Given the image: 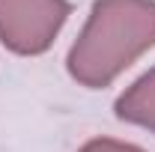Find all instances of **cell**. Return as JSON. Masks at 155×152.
<instances>
[{"mask_svg": "<svg viewBox=\"0 0 155 152\" xmlns=\"http://www.w3.org/2000/svg\"><path fill=\"white\" fill-rule=\"evenodd\" d=\"M155 45V0H96L69 51V75L98 90Z\"/></svg>", "mask_w": 155, "mask_h": 152, "instance_id": "cell-1", "label": "cell"}, {"mask_svg": "<svg viewBox=\"0 0 155 152\" xmlns=\"http://www.w3.org/2000/svg\"><path fill=\"white\" fill-rule=\"evenodd\" d=\"M69 15V0H0V42L24 57L42 54Z\"/></svg>", "mask_w": 155, "mask_h": 152, "instance_id": "cell-2", "label": "cell"}, {"mask_svg": "<svg viewBox=\"0 0 155 152\" xmlns=\"http://www.w3.org/2000/svg\"><path fill=\"white\" fill-rule=\"evenodd\" d=\"M114 111L122 122L143 125V128H149L155 134V69H149L140 81H134L116 98Z\"/></svg>", "mask_w": 155, "mask_h": 152, "instance_id": "cell-3", "label": "cell"}, {"mask_svg": "<svg viewBox=\"0 0 155 152\" xmlns=\"http://www.w3.org/2000/svg\"><path fill=\"white\" fill-rule=\"evenodd\" d=\"M78 152H146L134 146V143H122V140H110V137H98V140H90L84 149Z\"/></svg>", "mask_w": 155, "mask_h": 152, "instance_id": "cell-4", "label": "cell"}]
</instances>
